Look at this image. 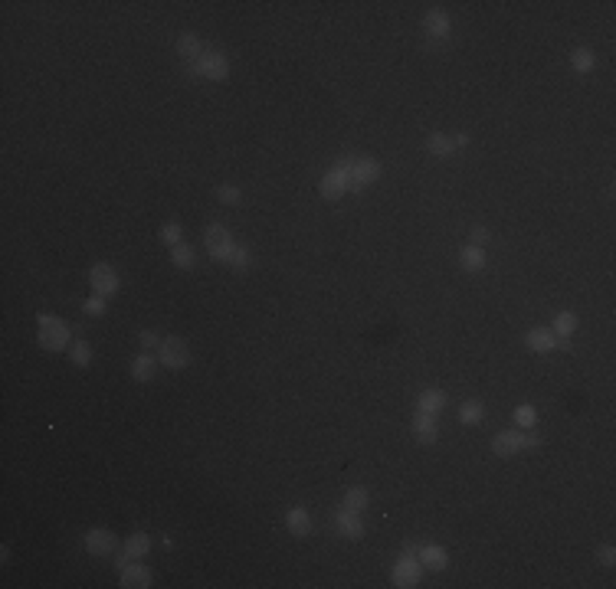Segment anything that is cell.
I'll return each instance as SVG.
<instances>
[{
  "mask_svg": "<svg viewBox=\"0 0 616 589\" xmlns=\"http://www.w3.org/2000/svg\"><path fill=\"white\" fill-rule=\"evenodd\" d=\"M318 190H322L324 200H341V197L351 190V158H341L331 171L324 174Z\"/></svg>",
  "mask_w": 616,
  "mask_h": 589,
  "instance_id": "cell-1",
  "label": "cell"
},
{
  "mask_svg": "<svg viewBox=\"0 0 616 589\" xmlns=\"http://www.w3.org/2000/svg\"><path fill=\"white\" fill-rule=\"evenodd\" d=\"M40 321V347L46 351H63L66 344H69V328H66L63 318H56V314H40L36 318Z\"/></svg>",
  "mask_w": 616,
  "mask_h": 589,
  "instance_id": "cell-2",
  "label": "cell"
},
{
  "mask_svg": "<svg viewBox=\"0 0 616 589\" xmlns=\"http://www.w3.org/2000/svg\"><path fill=\"white\" fill-rule=\"evenodd\" d=\"M204 246H206V252H210V259H216V262H230L233 249H236V239H233V233H230L227 226L213 223V226H206Z\"/></svg>",
  "mask_w": 616,
  "mask_h": 589,
  "instance_id": "cell-3",
  "label": "cell"
},
{
  "mask_svg": "<svg viewBox=\"0 0 616 589\" xmlns=\"http://www.w3.org/2000/svg\"><path fill=\"white\" fill-rule=\"evenodd\" d=\"M187 72L190 75H204L210 82H223L230 75V59L223 53H213V49H206L194 66H187Z\"/></svg>",
  "mask_w": 616,
  "mask_h": 589,
  "instance_id": "cell-4",
  "label": "cell"
},
{
  "mask_svg": "<svg viewBox=\"0 0 616 589\" xmlns=\"http://www.w3.org/2000/svg\"><path fill=\"white\" fill-rule=\"evenodd\" d=\"M89 285H92V291H96V295L108 298V295H115V291L121 289V279H119V272L108 266V262H96V266L89 268Z\"/></svg>",
  "mask_w": 616,
  "mask_h": 589,
  "instance_id": "cell-5",
  "label": "cell"
},
{
  "mask_svg": "<svg viewBox=\"0 0 616 589\" xmlns=\"http://www.w3.org/2000/svg\"><path fill=\"white\" fill-rule=\"evenodd\" d=\"M158 360L171 370H181V367L190 364V347H187L184 337H164V344L158 347Z\"/></svg>",
  "mask_w": 616,
  "mask_h": 589,
  "instance_id": "cell-6",
  "label": "cell"
},
{
  "mask_svg": "<svg viewBox=\"0 0 616 589\" xmlns=\"http://www.w3.org/2000/svg\"><path fill=\"white\" fill-rule=\"evenodd\" d=\"M390 579H393L397 589L420 586V560L413 557V553H403V557L393 563V569H390Z\"/></svg>",
  "mask_w": 616,
  "mask_h": 589,
  "instance_id": "cell-7",
  "label": "cell"
},
{
  "mask_svg": "<svg viewBox=\"0 0 616 589\" xmlns=\"http://www.w3.org/2000/svg\"><path fill=\"white\" fill-rule=\"evenodd\" d=\"M335 527H338V534L347 537V540H361V537H364V517H361V511H351L345 504L338 507Z\"/></svg>",
  "mask_w": 616,
  "mask_h": 589,
  "instance_id": "cell-8",
  "label": "cell"
},
{
  "mask_svg": "<svg viewBox=\"0 0 616 589\" xmlns=\"http://www.w3.org/2000/svg\"><path fill=\"white\" fill-rule=\"evenodd\" d=\"M380 177V164L374 158H351V190H361Z\"/></svg>",
  "mask_w": 616,
  "mask_h": 589,
  "instance_id": "cell-9",
  "label": "cell"
},
{
  "mask_svg": "<svg viewBox=\"0 0 616 589\" xmlns=\"http://www.w3.org/2000/svg\"><path fill=\"white\" fill-rule=\"evenodd\" d=\"M86 550L92 557H112V553L119 550V540H115V534L105 530V527H92L86 534Z\"/></svg>",
  "mask_w": 616,
  "mask_h": 589,
  "instance_id": "cell-10",
  "label": "cell"
},
{
  "mask_svg": "<svg viewBox=\"0 0 616 589\" xmlns=\"http://www.w3.org/2000/svg\"><path fill=\"white\" fill-rule=\"evenodd\" d=\"M151 553V537L144 534V530H138V534H131L128 540H125V546H121V557L115 560V567H128L131 560H138V557H148Z\"/></svg>",
  "mask_w": 616,
  "mask_h": 589,
  "instance_id": "cell-11",
  "label": "cell"
},
{
  "mask_svg": "<svg viewBox=\"0 0 616 589\" xmlns=\"http://www.w3.org/2000/svg\"><path fill=\"white\" fill-rule=\"evenodd\" d=\"M521 449H525V432L521 429H505V432H498L495 439H492V452H495L498 459H511Z\"/></svg>",
  "mask_w": 616,
  "mask_h": 589,
  "instance_id": "cell-12",
  "label": "cell"
},
{
  "mask_svg": "<svg viewBox=\"0 0 616 589\" xmlns=\"http://www.w3.org/2000/svg\"><path fill=\"white\" fill-rule=\"evenodd\" d=\"M121 586L125 589H148L154 583V573L144 563H138V560H131L128 567H121Z\"/></svg>",
  "mask_w": 616,
  "mask_h": 589,
  "instance_id": "cell-13",
  "label": "cell"
},
{
  "mask_svg": "<svg viewBox=\"0 0 616 589\" xmlns=\"http://www.w3.org/2000/svg\"><path fill=\"white\" fill-rule=\"evenodd\" d=\"M154 374H158V357L151 351H141L135 360H131V380L135 383H151Z\"/></svg>",
  "mask_w": 616,
  "mask_h": 589,
  "instance_id": "cell-14",
  "label": "cell"
},
{
  "mask_svg": "<svg viewBox=\"0 0 616 589\" xmlns=\"http://www.w3.org/2000/svg\"><path fill=\"white\" fill-rule=\"evenodd\" d=\"M525 344H528L534 353H548V351H557V337H554L551 328H531L525 334Z\"/></svg>",
  "mask_w": 616,
  "mask_h": 589,
  "instance_id": "cell-15",
  "label": "cell"
},
{
  "mask_svg": "<svg viewBox=\"0 0 616 589\" xmlns=\"http://www.w3.org/2000/svg\"><path fill=\"white\" fill-rule=\"evenodd\" d=\"M204 53H206L204 43L197 40L194 33H181V36H177V59H184L187 66H194Z\"/></svg>",
  "mask_w": 616,
  "mask_h": 589,
  "instance_id": "cell-16",
  "label": "cell"
},
{
  "mask_svg": "<svg viewBox=\"0 0 616 589\" xmlns=\"http://www.w3.org/2000/svg\"><path fill=\"white\" fill-rule=\"evenodd\" d=\"M416 557H420V563H423V567L436 569V573H440V569H446V567H449V553H446L443 546H436V544H426V546H420V550H416Z\"/></svg>",
  "mask_w": 616,
  "mask_h": 589,
  "instance_id": "cell-17",
  "label": "cell"
},
{
  "mask_svg": "<svg viewBox=\"0 0 616 589\" xmlns=\"http://www.w3.org/2000/svg\"><path fill=\"white\" fill-rule=\"evenodd\" d=\"M449 30H453V23H449V13L446 10H430L426 13V33H430L433 40H446L449 36Z\"/></svg>",
  "mask_w": 616,
  "mask_h": 589,
  "instance_id": "cell-18",
  "label": "cell"
},
{
  "mask_svg": "<svg viewBox=\"0 0 616 589\" xmlns=\"http://www.w3.org/2000/svg\"><path fill=\"white\" fill-rule=\"evenodd\" d=\"M285 527H289V534L295 537H308L312 534V517L305 507H292L289 514H285Z\"/></svg>",
  "mask_w": 616,
  "mask_h": 589,
  "instance_id": "cell-19",
  "label": "cell"
},
{
  "mask_svg": "<svg viewBox=\"0 0 616 589\" xmlns=\"http://www.w3.org/2000/svg\"><path fill=\"white\" fill-rule=\"evenodd\" d=\"M413 432H416V439L420 442H436V436H440L436 416H430V413H416V419H413Z\"/></svg>",
  "mask_w": 616,
  "mask_h": 589,
  "instance_id": "cell-20",
  "label": "cell"
},
{
  "mask_svg": "<svg viewBox=\"0 0 616 589\" xmlns=\"http://www.w3.org/2000/svg\"><path fill=\"white\" fill-rule=\"evenodd\" d=\"M443 406H446L443 390H426V393H420V399H416V413H430V416H436Z\"/></svg>",
  "mask_w": 616,
  "mask_h": 589,
  "instance_id": "cell-21",
  "label": "cell"
},
{
  "mask_svg": "<svg viewBox=\"0 0 616 589\" xmlns=\"http://www.w3.org/2000/svg\"><path fill=\"white\" fill-rule=\"evenodd\" d=\"M459 262H463L465 272H482L486 268V249L482 246H465L459 252Z\"/></svg>",
  "mask_w": 616,
  "mask_h": 589,
  "instance_id": "cell-22",
  "label": "cell"
},
{
  "mask_svg": "<svg viewBox=\"0 0 616 589\" xmlns=\"http://www.w3.org/2000/svg\"><path fill=\"white\" fill-rule=\"evenodd\" d=\"M551 331H554V337H564V341H567V337L577 331V314H573V311H561V314L554 318Z\"/></svg>",
  "mask_w": 616,
  "mask_h": 589,
  "instance_id": "cell-23",
  "label": "cell"
},
{
  "mask_svg": "<svg viewBox=\"0 0 616 589\" xmlns=\"http://www.w3.org/2000/svg\"><path fill=\"white\" fill-rule=\"evenodd\" d=\"M368 501H370V494H368V488H361V484H354V488H347V494H345V507H351V511H361L364 514V507H368Z\"/></svg>",
  "mask_w": 616,
  "mask_h": 589,
  "instance_id": "cell-24",
  "label": "cell"
},
{
  "mask_svg": "<svg viewBox=\"0 0 616 589\" xmlns=\"http://www.w3.org/2000/svg\"><path fill=\"white\" fill-rule=\"evenodd\" d=\"M482 416H486V406H482L479 399H465L463 409H459V419H463L465 426H476V422H482Z\"/></svg>",
  "mask_w": 616,
  "mask_h": 589,
  "instance_id": "cell-25",
  "label": "cell"
},
{
  "mask_svg": "<svg viewBox=\"0 0 616 589\" xmlns=\"http://www.w3.org/2000/svg\"><path fill=\"white\" fill-rule=\"evenodd\" d=\"M571 66L577 69V72H594V69H596V56L580 46V49H573V53H571Z\"/></svg>",
  "mask_w": 616,
  "mask_h": 589,
  "instance_id": "cell-26",
  "label": "cell"
},
{
  "mask_svg": "<svg viewBox=\"0 0 616 589\" xmlns=\"http://www.w3.org/2000/svg\"><path fill=\"white\" fill-rule=\"evenodd\" d=\"M426 148H430V154H440V158H446V154H453L456 151V144H453V138H446V135H430L426 138Z\"/></svg>",
  "mask_w": 616,
  "mask_h": 589,
  "instance_id": "cell-27",
  "label": "cell"
},
{
  "mask_svg": "<svg viewBox=\"0 0 616 589\" xmlns=\"http://www.w3.org/2000/svg\"><path fill=\"white\" fill-rule=\"evenodd\" d=\"M171 262H174L177 268H194L197 256H194V249L187 246V243H181V246H174V249H171Z\"/></svg>",
  "mask_w": 616,
  "mask_h": 589,
  "instance_id": "cell-28",
  "label": "cell"
},
{
  "mask_svg": "<svg viewBox=\"0 0 616 589\" xmlns=\"http://www.w3.org/2000/svg\"><path fill=\"white\" fill-rule=\"evenodd\" d=\"M249 266H253V252H249L246 246H239V243H236L233 256H230V268H236V272H246Z\"/></svg>",
  "mask_w": 616,
  "mask_h": 589,
  "instance_id": "cell-29",
  "label": "cell"
},
{
  "mask_svg": "<svg viewBox=\"0 0 616 589\" xmlns=\"http://www.w3.org/2000/svg\"><path fill=\"white\" fill-rule=\"evenodd\" d=\"M161 239L167 243V246H181L184 243V229H181V223H164L161 226Z\"/></svg>",
  "mask_w": 616,
  "mask_h": 589,
  "instance_id": "cell-30",
  "label": "cell"
},
{
  "mask_svg": "<svg viewBox=\"0 0 616 589\" xmlns=\"http://www.w3.org/2000/svg\"><path fill=\"white\" fill-rule=\"evenodd\" d=\"M515 422H518L521 429H534V422H538L534 406H518V409H515Z\"/></svg>",
  "mask_w": 616,
  "mask_h": 589,
  "instance_id": "cell-31",
  "label": "cell"
},
{
  "mask_svg": "<svg viewBox=\"0 0 616 589\" xmlns=\"http://www.w3.org/2000/svg\"><path fill=\"white\" fill-rule=\"evenodd\" d=\"M89 360H92V347H89L86 341H76V344H73V364L86 367Z\"/></svg>",
  "mask_w": 616,
  "mask_h": 589,
  "instance_id": "cell-32",
  "label": "cell"
},
{
  "mask_svg": "<svg viewBox=\"0 0 616 589\" xmlns=\"http://www.w3.org/2000/svg\"><path fill=\"white\" fill-rule=\"evenodd\" d=\"M82 311H86V314H92V318L105 314V298H102V295H92V298L82 301Z\"/></svg>",
  "mask_w": 616,
  "mask_h": 589,
  "instance_id": "cell-33",
  "label": "cell"
},
{
  "mask_svg": "<svg viewBox=\"0 0 616 589\" xmlns=\"http://www.w3.org/2000/svg\"><path fill=\"white\" fill-rule=\"evenodd\" d=\"M138 341H141V347H144V351H158V347L164 344V337L158 331H141Z\"/></svg>",
  "mask_w": 616,
  "mask_h": 589,
  "instance_id": "cell-34",
  "label": "cell"
},
{
  "mask_svg": "<svg viewBox=\"0 0 616 589\" xmlns=\"http://www.w3.org/2000/svg\"><path fill=\"white\" fill-rule=\"evenodd\" d=\"M216 197H220L223 204H239V187H230V183H223V187H216Z\"/></svg>",
  "mask_w": 616,
  "mask_h": 589,
  "instance_id": "cell-35",
  "label": "cell"
},
{
  "mask_svg": "<svg viewBox=\"0 0 616 589\" xmlns=\"http://www.w3.org/2000/svg\"><path fill=\"white\" fill-rule=\"evenodd\" d=\"M596 560H600L603 567H613V563H616V550H613V546H600V550H596Z\"/></svg>",
  "mask_w": 616,
  "mask_h": 589,
  "instance_id": "cell-36",
  "label": "cell"
},
{
  "mask_svg": "<svg viewBox=\"0 0 616 589\" xmlns=\"http://www.w3.org/2000/svg\"><path fill=\"white\" fill-rule=\"evenodd\" d=\"M488 229L486 226H476V229H472V236H469V239H472V246H482V243H488Z\"/></svg>",
  "mask_w": 616,
  "mask_h": 589,
  "instance_id": "cell-37",
  "label": "cell"
},
{
  "mask_svg": "<svg viewBox=\"0 0 616 589\" xmlns=\"http://www.w3.org/2000/svg\"><path fill=\"white\" fill-rule=\"evenodd\" d=\"M541 442L544 439H541L538 432H525V449H534V445H541Z\"/></svg>",
  "mask_w": 616,
  "mask_h": 589,
  "instance_id": "cell-38",
  "label": "cell"
},
{
  "mask_svg": "<svg viewBox=\"0 0 616 589\" xmlns=\"http://www.w3.org/2000/svg\"><path fill=\"white\" fill-rule=\"evenodd\" d=\"M453 144H456V148H465V144H469V135H456Z\"/></svg>",
  "mask_w": 616,
  "mask_h": 589,
  "instance_id": "cell-39",
  "label": "cell"
}]
</instances>
